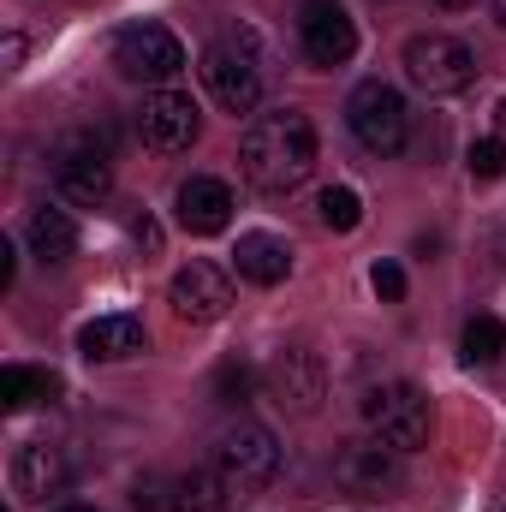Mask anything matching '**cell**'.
<instances>
[{"mask_svg":"<svg viewBox=\"0 0 506 512\" xmlns=\"http://www.w3.org/2000/svg\"><path fill=\"white\" fill-rule=\"evenodd\" d=\"M239 167L262 197H292L316 173V126L298 108L256 114L245 143H239Z\"/></svg>","mask_w":506,"mask_h":512,"instance_id":"1","label":"cell"},{"mask_svg":"<svg viewBox=\"0 0 506 512\" xmlns=\"http://www.w3.org/2000/svg\"><path fill=\"white\" fill-rule=\"evenodd\" d=\"M203 84H209V96H215L233 120L256 114L268 72H262V54H256V42L245 36V30H233V36L209 42V54H203Z\"/></svg>","mask_w":506,"mask_h":512,"instance_id":"2","label":"cell"},{"mask_svg":"<svg viewBox=\"0 0 506 512\" xmlns=\"http://www.w3.org/2000/svg\"><path fill=\"white\" fill-rule=\"evenodd\" d=\"M358 411H364V423L376 429V441H387V447H399V453L429 447L435 411H429V393H423V387H411V382H376V387H364Z\"/></svg>","mask_w":506,"mask_h":512,"instance_id":"3","label":"cell"},{"mask_svg":"<svg viewBox=\"0 0 506 512\" xmlns=\"http://www.w3.org/2000/svg\"><path fill=\"white\" fill-rule=\"evenodd\" d=\"M405 78H411V90H423L429 102H441V96L471 90V78H477V54H471L459 36L429 30V36H411V42H405Z\"/></svg>","mask_w":506,"mask_h":512,"instance_id":"4","label":"cell"},{"mask_svg":"<svg viewBox=\"0 0 506 512\" xmlns=\"http://www.w3.org/2000/svg\"><path fill=\"white\" fill-rule=\"evenodd\" d=\"M346 126L352 137L370 149V155H399L405 137H411V114H405V96L381 78H364L346 102Z\"/></svg>","mask_w":506,"mask_h":512,"instance_id":"5","label":"cell"},{"mask_svg":"<svg viewBox=\"0 0 506 512\" xmlns=\"http://www.w3.org/2000/svg\"><path fill=\"white\" fill-rule=\"evenodd\" d=\"M114 66L126 72L131 84H155V90H167V84L185 72V42H179L167 24L143 18V24H126V30H120V42H114Z\"/></svg>","mask_w":506,"mask_h":512,"instance_id":"6","label":"cell"},{"mask_svg":"<svg viewBox=\"0 0 506 512\" xmlns=\"http://www.w3.org/2000/svg\"><path fill=\"white\" fill-rule=\"evenodd\" d=\"M215 471L227 477V489H239V495H256V489H268L274 477H280V441H274V429H262V423H233L227 435H221V447H215Z\"/></svg>","mask_w":506,"mask_h":512,"instance_id":"7","label":"cell"},{"mask_svg":"<svg viewBox=\"0 0 506 512\" xmlns=\"http://www.w3.org/2000/svg\"><path fill=\"white\" fill-rule=\"evenodd\" d=\"M54 185H60V197H66V203H78V209L108 203V191H114L108 143H96V131L66 137V143L54 149Z\"/></svg>","mask_w":506,"mask_h":512,"instance_id":"8","label":"cell"},{"mask_svg":"<svg viewBox=\"0 0 506 512\" xmlns=\"http://www.w3.org/2000/svg\"><path fill=\"white\" fill-rule=\"evenodd\" d=\"M137 137L155 155H185L203 137V108L185 90H149L143 108H137Z\"/></svg>","mask_w":506,"mask_h":512,"instance_id":"9","label":"cell"},{"mask_svg":"<svg viewBox=\"0 0 506 512\" xmlns=\"http://www.w3.org/2000/svg\"><path fill=\"white\" fill-rule=\"evenodd\" d=\"M262 387H268L274 405L310 417V411H322V399H328V370H322L316 352H304V346H280V352L268 358V370H262Z\"/></svg>","mask_w":506,"mask_h":512,"instance_id":"10","label":"cell"},{"mask_svg":"<svg viewBox=\"0 0 506 512\" xmlns=\"http://www.w3.org/2000/svg\"><path fill=\"white\" fill-rule=\"evenodd\" d=\"M334 477H340V489L358 495V501H387V495L405 489V453L387 447V441H352V447L340 453Z\"/></svg>","mask_w":506,"mask_h":512,"instance_id":"11","label":"cell"},{"mask_svg":"<svg viewBox=\"0 0 506 512\" xmlns=\"http://www.w3.org/2000/svg\"><path fill=\"white\" fill-rule=\"evenodd\" d=\"M298 42H304V60H310V66L334 72V66H346V60L358 54V24H352V12H346L340 0H304V12H298Z\"/></svg>","mask_w":506,"mask_h":512,"instance_id":"12","label":"cell"},{"mask_svg":"<svg viewBox=\"0 0 506 512\" xmlns=\"http://www.w3.org/2000/svg\"><path fill=\"white\" fill-rule=\"evenodd\" d=\"M167 304L179 322H221L233 310V280L215 262H185L167 286Z\"/></svg>","mask_w":506,"mask_h":512,"instance_id":"13","label":"cell"},{"mask_svg":"<svg viewBox=\"0 0 506 512\" xmlns=\"http://www.w3.org/2000/svg\"><path fill=\"white\" fill-rule=\"evenodd\" d=\"M66 483H72V465H66L60 447L24 441V447L12 453V495H18V501H54Z\"/></svg>","mask_w":506,"mask_h":512,"instance_id":"14","label":"cell"},{"mask_svg":"<svg viewBox=\"0 0 506 512\" xmlns=\"http://www.w3.org/2000/svg\"><path fill=\"white\" fill-rule=\"evenodd\" d=\"M173 203H179V227L197 233V239L227 233V221H233V191H227L221 179H209V173H191Z\"/></svg>","mask_w":506,"mask_h":512,"instance_id":"15","label":"cell"},{"mask_svg":"<svg viewBox=\"0 0 506 512\" xmlns=\"http://www.w3.org/2000/svg\"><path fill=\"white\" fill-rule=\"evenodd\" d=\"M78 346H84V358H96V364H120V358H137V352L149 346V328H143L137 316H96V322L78 328Z\"/></svg>","mask_w":506,"mask_h":512,"instance_id":"16","label":"cell"},{"mask_svg":"<svg viewBox=\"0 0 506 512\" xmlns=\"http://www.w3.org/2000/svg\"><path fill=\"white\" fill-rule=\"evenodd\" d=\"M233 268H239L251 286H280V280L292 274V245H286L280 233H239Z\"/></svg>","mask_w":506,"mask_h":512,"instance_id":"17","label":"cell"},{"mask_svg":"<svg viewBox=\"0 0 506 512\" xmlns=\"http://www.w3.org/2000/svg\"><path fill=\"white\" fill-rule=\"evenodd\" d=\"M24 245L36 262H66V256L78 251V221L66 215V209H30V221H24Z\"/></svg>","mask_w":506,"mask_h":512,"instance_id":"18","label":"cell"},{"mask_svg":"<svg viewBox=\"0 0 506 512\" xmlns=\"http://www.w3.org/2000/svg\"><path fill=\"white\" fill-rule=\"evenodd\" d=\"M227 477L221 471H185L179 483H173V495H167V512H227Z\"/></svg>","mask_w":506,"mask_h":512,"instance_id":"19","label":"cell"},{"mask_svg":"<svg viewBox=\"0 0 506 512\" xmlns=\"http://www.w3.org/2000/svg\"><path fill=\"white\" fill-rule=\"evenodd\" d=\"M459 352H465V364H501L506 358V322L501 316H471Z\"/></svg>","mask_w":506,"mask_h":512,"instance_id":"20","label":"cell"},{"mask_svg":"<svg viewBox=\"0 0 506 512\" xmlns=\"http://www.w3.org/2000/svg\"><path fill=\"white\" fill-rule=\"evenodd\" d=\"M316 215H322L328 233H358V227H364V197H358L352 185H328V191L316 197Z\"/></svg>","mask_w":506,"mask_h":512,"instance_id":"21","label":"cell"},{"mask_svg":"<svg viewBox=\"0 0 506 512\" xmlns=\"http://www.w3.org/2000/svg\"><path fill=\"white\" fill-rule=\"evenodd\" d=\"M30 393H42V399H48V393H60V382H54V376H36V370H18V364L0 376V405H6V411L30 405Z\"/></svg>","mask_w":506,"mask_h":512,"instance_id":"22","label":"cell"},{"mask_svg":"<svg viewBox=\"0 0 506 512\" xmlns=\"http://www.w3.org/2000/svg\"><path fill=\"white\" fill-rule=\"evenodd\" d=\"M465 167H471V179H501L506 173V137H477L471 155H465Z\"/></svg>","mask_w":506,"mask_h":512,"instance_id":"23","label":"cell"},{"mask_svg":"<svg viewBox=\"0 0 506 512\" xmlns=\"http://www.w3.org/2000/svg\"><path fill=\"white\" fill-rule=\"evenodd\" d=\"M251 364H239V358H227V364H221V370H215V399H221V405H245V399H251Z\"/></svg>","mask_w":506,"mask_h":512,"instance_id":"24","label":"cell"},{"mask_svg":"<svg viewBox=\"0 0 506 512\" xmlns=\"http://www.w3.org/2000/svg\"><path fill=\"white\" fill-rule=\"evenodd\" d=\"M370 286H376V298L399 304V298H405V268H399V262H376V268H370Z\"/></svg>","mask_w":506,"mask_h":512,"instance_id":"25","label":"cell"},{"mask_svg":"<svg viewBox=\"0 0 506 512\" xmlns=\"http://www.w3.org/2000/svg\"><path fill=\"white\" fill-rule=\"evenodd\" d=\"M126 233H131V239H137V245H143L149 256L161 251V227H155L149 215H126Z\"/></svg>","mask_w":506,"mask_h":512,"instance_id":"26","label":"cell"},{"mask_svg":"<svg viewBox=\"0 0 506 512\" xmlns=\"http://www.w3.org/2000/svg\"><path fill=\"white\" fill-rule=\"evenodd\" d=\"M131 507H137V512H161V483H137Z\"/></svg>","mask_w":506,"mask_h":512,"instance_id":"27","label":"cell"},{"mask_svg":"<svg viewBox=\"0 0 506 512\" xmlns=\"http://www.w3.org/2000/svg\"><path fill=\"white\" fill-rule=\"evenodd\" d=\"M12 239H0V292H6V286H12Z\"/></svg>","mask_w":506,"mask_h":512,"instance_id":"28","label":"cell"},{"mask_svg":"<svg viewBox=\"0 0 506 512\" xmlns=\"http://www.w3.org/2000/svg\"><path fill=\"white\" fill-rule=\"evenodd\" d=\"M435 6H447V12H465V6H471V0H435Z\"/></svg>","mask_w":506,"mask_h":512,"instance_id":"29","label":"cell"},{"mask_svg":"<svg viewBox=\"0 0 506 512\" xmlns=\"http://www.w3.org/2000/svg\"><path fill=\"white\" fill-rule=\"evenodd\" d=\"M495 251H501V256H495V262H501V268H506V233H501V239H495Z\"/></svg>","mask_w":506,"mask_h":512,"instance_id":"30","label":"cell"},{"mask_svg":"<svg viewBox=\"0 0 506 512\" xmlns=\"http://www.w3.org/2000/svg\"><path fill=\"white\" fill-rule=\"evenodd\" d=\"M495 18H501V24H506V0H495Z\"/></svg>","mask_w":506,"mask_h":512,"instance_id":"31","label":"cell"},{"mask_svg":"<svg viewBox=\"0 0 506 512\" xmlns=\"http://www.w3.org/2000/svg\"><path fill=\"white\" fill-rule=\"evenodd\" d=\"M60 512H96V507H60Z\"/></svg>","mask_w":506,"mask_h":512,"instance_id":"32","label":"cell"},{"mask_svg":"<svg viewBox=\"0 0 506 512\" xmlns=\"http://www.w3.org/2000/svg\"><path fill=\"white\" fill-rule=\"evenodd\" d=\"M495 512H506V507H495Z\"/></svg>","mask_w":506,"mask_h":512,"instance_id":"33","label":"cell"}]
</instances>
